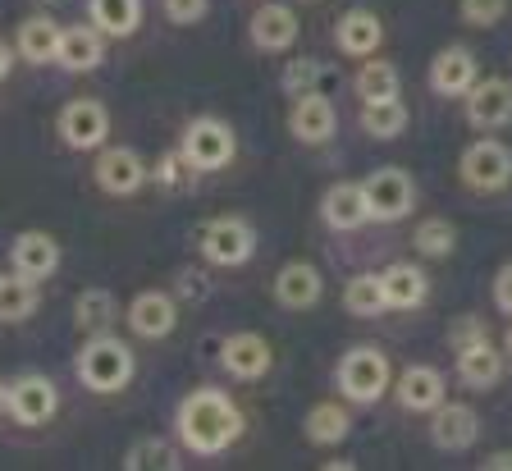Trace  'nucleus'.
Returning a JSON list of instances; mask_svg holds the SVG:
<instances>
[{
  "label": "nucleus",
  "instance_id": "obj_1",
  "mask_svg": "<svg viewBox=\"0 0 512 471\" xmlns=\"http://www.w3.org/2000/svg\"><path fill=\"white\" fill-rule=\"evenodd\" d=\"M174 426H179V439L192 453L211 458V453H224L243 435V412H238L234 398L220 394V389H197V394H188L179 403Z\"/></svg>",
  "mask_w": 512,
  "mask_h": 471
},
{
  "label": "nucleus",
  "instance_id": "obj_2",
  "mask_svg": "<svg viewBox=\"0 0 512 471\" xmlns=\"http://www.w3.org/2000/svg\"><path fill=\"white\" fill-rule=\"evenodd\" d=\"M78 380H83L92 394H119V389L133 380V348L115 334H92V339L78 348Z\"/></svg>",
  "mask_w": 512,
  "mask_h": 471
},
{
  "label": "nucleus",
  "instance_id": "obj_3",
  "mask_svg": "<svg viewBox=\"0 0 512 471\" xmlns=\"http://www.w3.org/2000/svg\"><path fill=\"white\" fill-rule=\"evenodd\" d=\"M334 385H339V394L357 407L380 403L384 389H389V357H384L380 348H371V343L348 348L343 362H339V371H334Z\"/></svg>",
  "mask_w": 512,
  "mask_h": 471
},
{
  "label": "nucleus",
  "instance_id": "obj_4",
  "mask_svg": "<svg viewBox=\"0 0 512 471\" xmlns=\"http://www.w3.org/2000/svg\"><path fill=\"white\" fill-rule=\"evenodd\" d=\"M179 151H183V161H188V170L215 174V170H224V165L234 161L238 138H234V129H229L224 119L202 115V119H192L188 129H183V147Z\"/></svg>",
  "mask_w": 512,
  "mask_h": 471
},
{
  "label": "nucleus",
  "instance_id": "obj_5",
  "mask_svg": "<svg viewBox=\"0 0 512 471\" xmlns=\"http://www.w3.org/2000/svg\"><path fill=\"white\" fill-rule=\"evenodd\" d=\"M197 243H202V257L211 261V266H243L256 252L252 225L238 220V215H215V220H206Z\"/></svg>",
  "mask_w": 512,
  "mask_h": 471
},
{
  "label": "nucleus",
  "instance_id": "obj_6",
  "mask_svg": "<svg viewBox=\"0 0 512 471\" xmlns=\"http://www.w3.org/2000/svg\"><path fill=\"white\" fill-rule=\"evenodd\" d=\"M462 183L471 193H499L512 183V151L499 138H480L462 151Z\"/></svg>",
  "mask_w": 512,
  "mask_h": 471
},
{
  "label": "nucleus",
  "instance_id": "obj_7",
  "mask_svg": "<svg viewBox=\"0 0 512 471\" xmlns=\"http://www.w3.org/2000/svg\"><path fill=\"white\" fill-rule=\"evenodd\" d=\"M366 188V206H371V220L380 225H394V220H407L416 206V188H412V174L403 170H375L371 179L362 183Z\"/></svg>",
  "mask_w": 512,
  "mask_h": 471
},
{
  "label": "nucleus",
  "instance_id": "obj_8",
  "mask_svg": "<svg viewBox=\"0 0 512 471\" xmlns=\"http://www.w3.org/2000/svg\"><path fill=\"white\" fill-rule=\"evenodd\" d=\"M60 138L74 151H96L110 138V110L92 97H78L60 110Z\"/></svg>",
  "mask_w": 512,
  "mask_h": 471
},
{
  "label": "nucleus",
  "instance_id": "obj_9",
  "mask_svg": "<svg viewBox=\"0 0 512 471\" xmlns=\"http://www.w3.org/2000/svg\"><path fill=\"white\" fill-rule=\"evenodd\" d=\"M151 179L147 161L133 147H106L96 156V188L110 197H133Z\"/></svg>",
  "mask_w": 512,
  "mask_h": 471
},
{
  "label": "nucleus",
  "instance_id": "obj_10",
  "mask_svg": "<svg viewBox=\"0 0 512 471\" xmlns=\"http://www.w3.org/2000/svg\"><path fill=\"white\" fill-rule=\"evenodd\" d=\"M5 407H10V417L19 421V426H46V421L55 417V407H60V389H55L46 375H19L10 385Z\"/></svg>",
  "mask_w": 512,
  "mask_h": 471
},
{
  "label": "nucleus",
  "instance_id": "obj_11",
  "mask_svg": "<svg viewBox=\"0 0 512 471\" xmlns=\"http://www.w3.org/2000/svg\"><path fill=\"white\" fill-rule=\"evenodd\" d=\"M471 129H503L512 124V83L508 78H476L467 97Z\"/></svg>",
  "mask_w": 512,
  "mask_h": 471
},
{
  "label": "nucleus",
  "instance_id": "obj_12",
  "mask_svg": "<svg viewBox=\"0 0 512 471\" xmlns=\"http://www.w3.org/2000/svg\"><path fill=\"white\" fill-rule=\"evenodd\" d=\"M220 362H224V371L234 375V380H261V375L275 366V353H270L266 334L238 330V334H229V339H224Z\"/></svg>",
  "mask_w": 512,
  "mask_h": 471
},
{
  "label": "nucleus",
  "instance_id": "obj_13",
  "mask_svg": "<svg viewBox=\"0 0 512 471\" xmlns=\"http://www.w3.org/2000/svg\"><path fill=\"white\" fill-rule=\"evenodd\" d=\"M334 129H339V115H334L330 97H320V92L298 97L293 110H288V133L298 142H307V147H325L334 138Z\"/></svg>",
  "mask_w": 512,
  "mask_h": 471
},
{
  "label": "nucleus",
  "instance_id": "obj_14",
  "mask_svg": "<svg viewBox=\"0 0 512 471\" xmlns=\"http://www.w3.org/2000/svg\"><path fill=\"white\" fill-rule=\"evenodd\" d=\"M124 321L138 339H165V334H174V325H179V307H174L170 293L147 289V293H138V298L128 302Z\"/></svg>",
  "mask_w": 512,
  "mask_h": 471
},
{
  "label": "nucleus",
  "instance_id": "obj_15",
  "mask_svg": "<svg viewBox=\"0 0 512 471\" xmlns=\"http://www.w3.org/2000/svg\"><path fill=\"white\" fill-rule=\"evenodd\" d=\"M430 439H435V449H448V453H462L471 449L480 439V417L471 412V407L462 403H439L435 412H430Z\"/></svg>",
  "mask_w": 512,
  "mask_h": 471
},
{
  "label": "nucleus",
  "instance_id": "obj_16",
  "mask_svg": "<svg viewBox=\"0 0 512 471\" xmlns=\"http://www.w3.org/2000/svg\"><path fill=\"white\" fill-rule=\"evenodd\" d=\"M320 220L339 234H352V229H362L371 220V206H366V188L362 183H334L325 188L320 197Z\"/></svg>",
  "mask_w": 512,
  "mask_h": 471
},
{
  "label": "nucleus",
  "instance_id": "obj_17",
  "mask_svg": "<svg viewBox=\"0 0 512 471\" xmlns=\"http://www.w3.org/2000/svg\"><path fill=\"white\" fill-rule=\"evenodd\" d=\"M247 33H252V46L256 51H270V55H279V51H288V46L298 42V14L288 10V5H261V10L252 14V23H247Z\"/></svg>",
  "mask_w": 512,
  "mask_h": 471
},
{
  "label": "nucleus",
  "instance_id": "obj_18",
  "mask_svg": "<svg viewBox=\"0 0 512 471\" xmlns=\"http://www.w3.org/2000/svg\"><path fill=\"white\" fill-rule=\"evenodd\" d=\"M320 293H325V275H320L311 261H288V266L275 275V302L288 311L316 307Z\"/></svg>",
  "mask_w": 512,
  "mask_h": 471
},
{
  "label": "nucleus",
  "instance_id": "obj_19",
  "mask_svg": "<svg viewBox=\"0 0 512 471\" xmlns=\"http://www.w3.org/2000/svg\"><path fill=\"white\" fill-rule=\"evenodd\" d=\"M476 78H480V69L467 46H444L435 55V65H430V87H435L439 97H467Z\"/></svg>",
  "mask_w": 512,
  "mask_h": 471
},
{
  "label": "nucleus",
  "instance_id": "obj_20",
  "mask_svg": "<svg viewBox=\"0 0 512 471\" xmlns=\"http://www.w3.org/2000/svg\"><path fill=\"white\" fill-rule=\"evenodd\" d=\"M10 266H14V275H23V279L55 275V266H60V243H55L51 234H42V229H28V234L14 238Z\"/></svg>",
  "mask_w": 512,
  "mask_h": 471
},
{
  "label": "nucleus",
  "instance_id": "obj_21",
  "mask_svg": "<svg viewBox=\"0 0 512 471\" xmlns=\"http://www.w3.org/2000/svg\"><path fill=\"white\" fill-rule=\"evenodd\" d=\"M380 42H384V23H380V14H371V10H348L334 23V46H339L343 55H352V60L375 55Z\"/></svg>",
  "mask_w": 512,
  "mask_h": 471
},
{
  "label": "nucleus",
  "instance_id": "obj_22",
  "mask_svg": "<svg viewBox=\"0 0 512 471\" xmlns=\"http://www.w3.org/2000/svg\"><path fill=\"white\" fill-rule=\"evenodd\" d=\"M394 394L407 412H435V407L448 398V385H444V375H439L435 366H407V371L398 375Z\"/></svg>",
  "mask_w": 512,
  "mask_h": 471
},
{
  "label": "nucleus",
  "instance_id": "obj_23",
  "mask_svg": "<svg viewBox=\"0 0 512 471\" xmlns=\"http://www.w3.org/2000/svg\"><path fill=\"white\" fill-rule=\"evenodd\" d=\"M106 60V42L96 28H64L60 46H55V65L69 69V74H92L96 65Z\"/></svg>",
  "mask_w": 512,
  "mask_h": 471
},
{
  "label": "nucleus",
  "instance_id": "obj_24",
  "mask_svg": "<svg viewBox=\"0 0 512 471\" xmlns=\"http://www.w3.org/2000/svg\"><path fill=\"white\" fill-rule=\"evenodd\" d=\"M380 279H384V302H389V307H398V311H412V307H421V302L430 298L426 270L412 266V261H398V266H389Z\"/></svg>",
  "mask_w": 512,
  "mask_h": 471
},
{
  "label": "nucleus",
  "instance_id": "obj_25",
  "mask_svg": "<svg viewBox=\"0 0 512 471\" xmlns=\"http://www.w3.org/2000/svg\"><path fill=\"white\" fill-rule=\"evenodd\" d=\"M60 23H51L46 14H32V19L19 23V37H14V46H19V55L28 60V65H55V46H60Z\"/></svg>",
  "mask_w": 512,
  "mask_h": 471
},
{
  "label": "nucleus",
  "instance_id": "obj_26",
  "mask_svg": "<svg viewBox=\"0 0 512 471\" xmlns=\"http://www.w3.org/2000/svg\"><path fill=\"white\" fill-rule=\"evenodd\" d=\"M458 375H462V385H471V389H490V385H499V375H503V353L494 348L490 339L471 343V348H458Z\"/></svg>",
  "mask_w": 512,
  "mask_h": 471
},
{
  "label": "nucleus",
  "instance_id": "obj_27",
  "mask_svg": "<svg viewBox=\"0 0 512 471\" xmlns=\"http://www.w3.org/2000/svg\"><path fill=\"white\" fill-rule=\"evenodd\" d=\"M87 14L101 37H133L142 28V0H87Z\"/></svg>",
  "mask_w": 512,
  "mask_h": 471
},
{
  "label": "nucleus",
  "instance_id": "obj_28",
  "mask_svg": "<svg viewBox=\"0 0 512 471\" xmlns=\"http://www.w3.org/2000/svg\"><path fill=\"white\" fill-rule=\"evenodd\" d=\"M362 129L371 133V138H380V142L403 138L407 106L398 97H389V101H362Z\"/></svg>",
  "mask_w": 512,
  "mask_h": 471
},
{
  "label": "nucleus",
  "instance_id": "obj_29",
  "mask_svg": "<svg viewBox=\"0 0 512 471\" xmlns=\"http://www.w3.org/2000/svg\"><path fill=\"white\" fill-rule=\"evenodd\" d=\"M352 430V417L343 403H316L307 412V439L311 444H343Z\"/></svg>",
  "mask_w": 512,
  "mask_h": 471
},
{
  "label": "nucleus",
  "instance_id": "obj_30",
  "mask_svg": "<svg viewBox=\"0 0 512 471\" xmlns=\"http://www.w3.org/2000/svg\"><path fill=\"white\" fill-rule=\"evenodd\" d=\"M37 279H23V275H0V321L14 325V321H28L37 311Z\"/></svg>",
  "mask_w": 512,
  "mask_h": 471
},
{
  "label": "nucleus",
  "instance_id": "obj_31",
  "mask_svg": "<svg viewBox=\"0 0 512 471\" xmlns=\"http://www.w3.org/2000/svg\"><path fill=\"white\" fill-rule=\"evenodd\" d=\"M343 307L352 311V316H362V321H371V316H380L389 302H384V279L380 275H352L348 284H343Z\"/></svg>",
  "mask_w": 512,
  "mask_h": 471
},
{
  "label": "nucleus",
  "instance_id": "obj_32",
  "mask_svg": "<svg viewBox=\"0 0 512 471\" xmlns=\"http://www.w3.org/2000/svg\"><path fill=\"white\" fill-rule=\"evenodd\" d=\"M398 87H403V78H398V69L389 60H366L357 69V97L362 101H389L398 97Z\"/></svg>",
  "mask_w": 512,
  "mask_h": 471
},
{
  "label": "nucleus",
  "instance_id": "obj_33",
  "mask_svg": "<svg viewBox=\"0 0 512 471\" xmlns=\"http://www.w3.org/2000/svg\"><path fill=\"white\" fill-rule=\"evenodd\" d=\"M416 252L421 257H448L453 247H458V225L448 220V215H430V220H421L412 234Z\"/></svg>",
  "mask_w": 512,
  "mask_h": 471
},
{
  "label": "nucleus",
  "instance_id": "obj_34",
  "mask_svg": "<svg viewBox=\"0 0 512 471\" xmlns=\"http://www.w3.org/2000/svg\"><path fill=\"white\" fill-rule=\"evenodd\" d=\"M74 321L83 325L87 334H101L110 321H115V293L110 289H83L74 302Z\"/></svg>",
  "mask_w": 512,
  "mask_h": 471
},
{
  "label": "nucleus",
  "instance_id": "obj_35",
  "mask_svg": "<svg viewBox=\"0 0 512 471\" xmlns=\"http://www.w3.org/2000/svg\"><path fill=\"white\" fill-rule=\"evenodd\" d=\"M124 467L128 471H138V467H179V453L170 449V439H138V444L128 449Z\"/></svg>",
  "mask_w": 512,
  "mask_h": 471
},
{
  "label": "nucleus",
  "instance_id": "obj_36",
  "mask_svg": "<svg viewBox=\"0 0 512 471\" xmlns=\"http://www.w3.org/2000/svg\"><path fill=\"white\" fill-rule=\"evenodd\" d=\"M458 10H462V23H471V28H494L512 5L508 0H462Z\"/></svg>",
  "mask_w": 512,
  "mask_h": 471
},
{
  "label": "nucleus",
  "instance_id": "obj_37",
  "mask_svg": "<svg viewBox=\"0 0 512 471\" xmlns=\"http://www.w3.org/2000/svg\"><path fill=\"white\" fill-rule=\"evenodd\" d=\"M316 83H320L316 60H298V65H288V74H284L288 97H307V92H316Z\"/></svg>",
  "mask_w": 512,
  "mask_h": 471
},
{
  "label": "nucleus",
  "instance_id": "obj_38",
  "mask_svg": "<svg viewBox=\"0 0 512 471\" xmlns=\"http://www.w3.org/2000/svg\"><path fill=\"white\" fill-rule=\"evenodd\" d=\"M206 10H211V0H165V14H170V23H197L206 19Z\"/></svg>",
  "mask_w": 512,
  "mask_h": 471
},
{
  "label": "nucleus",
  "instance_id": "obj_39",
  "mask_svg": "<svg viewBox=\"0 0 512 471\" xmlns=\"http://www.w3.org/2000/svg\"><path fill=\"white\" fill-rule=\"evenodd\" d=\"M183 165H188V161H183V151H165V156L156 161V170H151V179L165 183V188H179V183H183Z\"/></svg>",
  "mask_w": 512,
  "mask_h": 471
},
{
  "label": "nucleus",
  "instance_id": "obj_40",
  "mask_svg": "<svg viewBox=\"0 0 512 471\" xmlns=\"http://www.w3.org/2000/svg\"><path fill=\"white\" fill-rule=\"evenodd\" d=\"M480 339H490V334H485V325H480L476 316H462V321L448 330V343H453V353H458V348H471V343H480Z\"/></svg>",
  "mask_w": 512,
  "mask_h": 471
},
{
  "label": "nucleus",
  "instance_id": "obj_41",
  "mask_svg": "<svg viewBox=\"0 0 512 471\" xmlns=\"http://www.w3.org/2000/svg\"><path fill=\"white\" fill-rule=\"evenodd\" d=\"M494 302H499L503 316H512V261L499 266V275H494Z\"/></svg>",
  "mask_w": 512,
  "mask_h": 471
},
{
  "label": "nucleus",
  "instance_id": "obj_42",
  "mask_svg": "<svg viewBox=\"0 0 512 471\" xmlns=\"http://www.w3.org/2000/svg\"><path fill=\"white\" fill-rule=\"evenodd\" d=\"M480 467H485V471H512V453H490Z\"/></svg>",
  "mask_w": 512,
  "mask_h": 471
},
{
  "label": "nucleus",
  "instance_id": "obj_43",
  "mask_svg": "<svg viewBox=\"0 0 512 471\" xmlns=\"http://www.w3.org/2000/svg\"><path fill=\"white\" fill-rule=\"evenodd\" d=\"M10 69H14V51L0 42V78H10Z\"/></svg>",
  "mask_w": 512,
  "mask_h": 471
},
{
  "label": "nucleus",
  "instance_id": "obj_44",
  "mask_svg": "<svg viewBox=\"0 0 512 471\" xmlns=\"http://www.w3.org/2000/svg\"><path fill=\"white\" fill-rule=\"evenodd\" d=\"M5 398H10V385H5V380H0V407H5Z\"/></svg>",
  "mask_w": 512,
  "mask_h": 471
},
{
  "label": "nucleus",
  "instance_id": "obj_45",
  "mask_svg": "<svg viewBox=\"0 0 512 471\" xmlns=\"http://www.w3.org/2000/svg\"><path fill=\"white\" fill-rule=\"evenodd\" d=\"M503 353H508V357H512V330H508V339H503Z\"/></svg>",
  "mask_w": 512,
  "mask_h": 471
}]
</instances>
